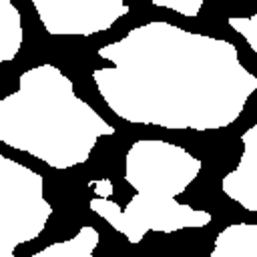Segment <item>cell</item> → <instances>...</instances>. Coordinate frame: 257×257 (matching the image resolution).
Instances as JSON below:
<instances>
[{"label":"cell","instance_id":"obj_2","mask_svg":"<svg viewBox=\"0 0 257 257\" xmlns=\"http://www.w3.org/2000/svg\"><path fill=\"white\" fill-rule=\"evenodd\" d=\"M18 92L0 100V141L54 169L88 161L100 137L114 135L88 102L76 96L72 80L54 64L20 74Z\"/></svg>","mask_w":257,"mask_h":257},{"label":"cell","instance_id":"obj_9","mask_svg":"<svg viewBox=\"0 0 257 257\" xmlns=\"http://www.w3.org/2000/svg\"><path fill=\"white\" fill-rule=\"evenodd\" d=\"M155 6L175 10L183 16H197L203 8V0H151Z\"/></svg>","mask_w":257,"mask_h":257},{"label":"cell","instance_id":"obj_6","mask_svg":"<svg viewBox=\"0 0 257 257\" xmlns=\"http://www.w3.org/2000/svg\"><path fill=\"white\" fill-rule=\"evenodd\" d=\"M211 257H257V223L227 225L217 233Z\"/></svg>","mask_w":257,"mask_h":257},{"label":"cell","instance_id":"obj_5","mask_svg":"<svg viewBox=\"0 0 257 257\" xmlns=\"http://www.w3.org/2000/svg\"><path fill=\"white\" fill-rule=\"evenodd\" d=\"M241 159L223 177L221 191L243 209L257 213V122L241 135Z\"/></svg>","mask_w":257,"mask_h":257},{"label":"cell","instance_id":"obj_3","mask_svg":"<svg viewBox=\"0 0 257 257\" xmlns=\"http://www.w3.org/2000/svg\"><path fill=\"white\" fill-rule=\"evenodd\" d=\"M201 169L203 163L179 145L159 139L135 141L124 157V179L137 193L124 209L108 197H94L88 207L133 245L149 231L201 229L213 221V215L177 201Z\"/></svg>","mask_w":257,"mask_h":257},{"label":"cell","instance_id":"obj_4","mask_svg":"<svg viewBox=\"0 0 257 257\" xmlns=\"http://www.w3.org/2000/svg\"><path fill=\"white\" fill-rule=\"evenodd\" d=\"M48 34L90 36L128 14L124 0H32Z\"/></svg>","mask_w":257,"mask_h":257},{"label":"cell","instance_id":"obj_7","mask_svg":"<svg viewBox=\"0 0 257 257\" xmlns=\"http://www.w3.org/2000/svg\"><path fill=\"white\" fill-rule=\"evenodd\" d=\"M98 239H100L98 231L92 225H84L70 239L56 241V243L36 251L32 257H90L98 245Z\"/></svg>","mask_w":257,"mask_h":257},{"label":"cell","instance_id":"obj_10","mask_svg":"<svg viewBox=\"0 0 257 257\" xmlns=\"http://www.w3.org/2000/svg\"><path fill=\"white\" fill-rule=\"evenodd\" d=\"M90 187L96 191L98 197H110V193H112V183L108 179H100L96 183H90Z\"/></svg>","mask_w":257,"mask_h":257},{"label":"cell","instance_id":"obj_8","mask_svg":"<svg viewBox=\"0 0 257 257\" xmlns=\"http://www.w3.org/2000/svg\"><path fill=\"white\" fill-rule=\"evenodd\" d=\"M227 24L235 32H239L249 44V48L257 54V12L253 16H229Z\"/></svg>","mask_w":257,"mask_h":257},{"label":"cell","instance_id":"obj_1","mask_svg":"<svg viewBox=\"0 0 257 257\" xmlns=\"http://www.w3.org/2000/svg\"><path fill=\"white\" fill-rule=\"evenodd\" d=\"M112 66L92 70L108 108L139 124L213 131L233 124L257 76L225 38L189 32L169 22H147L98 48Z\"/></svg>","mask_w":257,"mask_h":257}]
</instances>
